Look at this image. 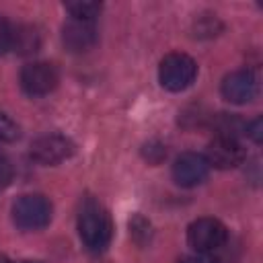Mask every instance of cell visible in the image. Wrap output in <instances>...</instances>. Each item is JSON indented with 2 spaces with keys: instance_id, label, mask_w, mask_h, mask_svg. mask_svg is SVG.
<instances>
[{
  "instance_id": "14",
  "label": "cell",
  "mask_w": 263,
  "mask_h": 263,
  "mask_svg": "<svg viewBox=\"0 0 263 263\" xmlns=\"http://www.w3.org/2000/svg\"><path fill=\"white\" fill-rule=\"evenodd\" d=\"M12 47V27L0 16V55Z\"/></svg>"
},
{
  "instance_id": "6",
  "label": "cell",
  "mask_w": 263,
  "mask_h": 263,
  "mask_svg": "<svg viewBox=\"0 0 263 263\" xmlns=\"http://www.w3.org/2000/svg\"><path fill=\"white\" fill-rule=\"evenodd\" d=\"M60 82L58 68L49 62H33L21 70V86L31 97H43L51 92Z\"/></svg>"
},
{
  "instance_id": "1",
  "label": "cell",
  "mask_w": 263,
  "mask_h": 263,
  "mask_svg": "<svg viewBox=\"0 0 263 263\" xmlns=\"http://www.w3.org/2000/svg\"><path fill=\"white\" fill-rule=\"evenodd\" d=\"M78 234L88 251H105L113 236V222L109 212L97 201L86 199L78 212Z\"/></svg>"
},
{
  "instance_id": "5",
  "label": "cell",
  "mask_w": 263,
  "mask_h": 263,
  "mask_svg": "<svg viewBox=\"0 0 263 263\" xmlns=\"http://www.w3.org/2000/svg\"><path fill=\"white\" fill-rule=\"evenodd\" d=\"M76 146L70 138L62 134H45L33 140L31 144V158L39 164H60L74 154Z\"/></svg>"
},
{
  "instance_id": "9",
  "label": "cell",
  "mask_w": 263,
  "mask_h": 263,
  "mask_svg": "<svg viewBox=\"0 0 263 263\" xmlns=\"http://www.w3.org/2000/svg\"><path fill=\"white\" fill-rule=\"evenodd\" d=\"M210 173V164L205 156L195 154V152H185L181 154L175 164H173V179L181 187H195L199 185Z\"/></svg>"
},
{
  "instance_id": "2",
  "label": "cell",
  "mask_w": 263,
  "mask_h": 263,
  "mask_svg": "<svg viewBox=\"0 0 263 263\" xmlns=\"http://www.w3.org/2000/svg\"><path fill=\"white\" fill-rule=\"evenodd\" d=\"M197 76V64L187 53H168L158 68V80L160 84L171 92H181L187 86L193 84Z\"/></svg>"
},
{
  "instance_id": "16",
  "label": "cell",
  "mask_w": 263,
  "mask_h": 263,
  "mask_svg": "<svg viewBox=\"0 0 263 263\" xmlns=\"http://www.w3.org/2000/svg\"><path fill=\"white\" fill-rule=\"evenodd\" d=\"M179 263H220V259L214 257V255H210V253H197V255L183 257Z\"/></svg>"
},
{
  "instance_id": "18",
  "label": "cell",
  "mask_w": 263,
  "mask_h": 263,
  "mask_svg": "<svg viewBox=\"0 0 263 263\" xmlns=\"http://www.w3.org/2000/svg\"><path fill=\"white\" fill-rule=\"evenodd\" d=\"M0 263H39V261H6V259H2Z\"/></svg>"
},
{
  "instance_id": "15",
  "label": "cell",
  "mask_w": 263,
  "mask_h": 263,
  "mask_svg": "<svg viewBox=\"0 0 263 263\" xmlns=\"http://www.w3.org/2000/svg\"><path fill=\"white\" fill-rule=\"evenodd\" d=\"M12 175H14V168H12L10 160L4 154H0V189H4L6 185H10Z\"/></svg>"
},
{
  "instance_id": "17",
  "label": "cell",
  "mask_w": 263,
  "mask_h": 263,
  "mask_svg": "<svg viewBox=\"0 0 263 263\" xmlns=\"http://www.w3.org/2000/svg\"><path fill=\"white\" fill-rule=\"evenodd\" d=\"M261 125H263V123H261V117H257V119H253L249 125H245V134H247L253 142H257V144L261 142Z\"/></svg>"
},
{
  "instance_id": "11",
  "label": "cell",
  "mask_w": 263,
  "mask_h": 263,
  "mask_svg": "<svg viewBox=\"0 0 263 263\" xmlns=\"http://www.w3.org/2000/svg\"><path fill=\"white\" fill-rule=\"evenodd\" d=\"M41 45V35L37 33L35 27L31 25H21L16 29H12V47L14 51L27 55V53H35Z\"/></svg>"
},
{
  "instance_id": "12",
  "label": "cell",
  "mask_w": 263,
  "mask_h": 263,
  "mask_svg": "<svg viewBox=\"0 0 263 263\" xmlns=\"http://www.w3.org/2000/svg\"><path fill=\"white\" fill-rule=\"evenodd\" d=\"M66 10L70 12L72 18H80V21H95L97 14L101 12V4L99 2H66L64 4Z\"/></svg>"
},
{
  "instance_id": "4",
  "label": "cell",
  "mask_w": 263,
  "mask_h": 263,
  "mask_svg": "<svg viewBox=\"0 0 263 263\" xmlns=\"http://www.w3.org/2000/svg\"><path fill=\"white\" fill-rule=\"evenodd\" d=\"M228 238L226 226L216 218H199L187 228V242L197 253H214L224 247Z\"/></svg>"
},
{
  "instance_id": "7",
  "label": "cell",
  "mask_w": 263,
  "mask_h": 263,
  "mask_svg": "<svg viewBox=\"0 0 263 263\" xmlns=\"http://www.w3.org/2000/svg\"><path fill=\"white\" fill-rule=\"evenodd\" d=\"M205 160H208L210 166H216V168H222V171L236 168L245 160V148L234 138L216 136L214 142L208 146Z\"/></svg>"
},
{
  "instance_id": "3",
  "label": "cell",
  "mask_w": 263,
  "mask_h": 263,
  "mask_svg": "<svg viewBox=\"0 0 263 263\" xmlns=\"http://www.w3.org/2000/svg\"><path fill=\"white\" fill-rule=\"evenodd\" d=\"M12 220L23 230H41L51 220V203L43 195H21L12 205Z\"/></svg>"
},
{
  "instance_id": "13",
  "label": "cell",
  "mask_w": 263,
  "mask_h": 263,
  "mask_svg": "<svg viewBox=\"0 0 263 263\" xmlns=\"http://www.w3.org/2000/svg\"><path fill=\"white\" fill-rule=\"evenodd\" d=\"M18 136H21L18 125L6 113H0V142L2 144H8V142L18 140Z\"/></svg>"
},
{
  "instance_id": "8",
  "label": "cell",
  "mask_w": 263,
  "mask_h": 263,
  "mask_svg": "<svg viewBox=\"0 0 263 263\" xmlns=\"http://www.w3.org/2000/svg\"><path fill=\"white\" fill-rule=\"evenodd\" d=\"M259 84L251 70H236L228 74L222 82V97L234 105H245L257 97Z\"/></svg>"
},
{
  "instance_id": "10",
  "label": "cell",
  "mask_w": 263,
  "mask_h": 263,
  "mask_svg": "<svg viewBox=\"0 0 263 263\" xmlns=\"http://www.w3.org/2000/svg\"><path fill=\"white\" fill-rule=\"evenodd\" d=\"M62 41L66 49L74 53L88 51L97 43V27L95 21H80V18H70L64 29H62Z\"/></svg>"
}]
</instances>
